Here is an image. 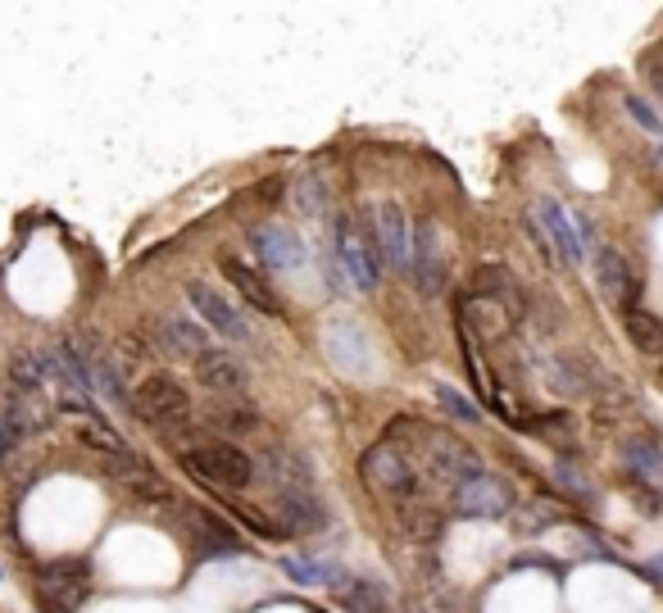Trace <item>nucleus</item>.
<instances>
[{
  "label": "nucleus",
  "instance_id": "5701e85b",
  "mask_svg": "<svg viewBox=\"0 0 663 613\" xmlns=\"http://www.w3.org/2000/svg\"><path fill=\"white\" fill-rule=\"evenodd\" d=\"M618 450H623L627 468H632L641 482H659L663 477V445L654 441V436L645 432H627L623 441H618Z\"/></svg>",
  "mask_w": 663,
  "mask_h": 613
},
{
  "label": "nucleus",
  "instance_id": "a878e982",
  "mask_svg": "<svg viewBox=\"0 0 663 613\" xmlns=\"http://www.w3.org/2000/svg\"><path fill=\"white\" fill-rule=\"evenodd\" d=\"M464 323H473V332H477V337L495 341V337H505L514 318H509L500 305H491V300L468 296V300H464Z\"/></svg>",
  "mask_w": 663,
  "mask_h": 613
},
{
  "label": "nucleus",
  "instance_id": "ddd939ff",
  "mask_svg": "<svg viewBox=\"0 0 663 613\" xmlns=\"http://www.w3.org/2000/svg\"><path fill=\"white\" fill-rule=\"evenodd\" d=\"M323 350L327 359L346 373H364L368 368V332L355 323V318H332L323 327Z\"/></svg>",
  "mask_w": 663,
  "mask_h": 613
},
{
  "label": "nucleus",
  "instance_id": "c9c22d12",
  "mask_svg": "<svg viewBox=\"0 0 663 613\" xmlns=\"http://www.w3.org/2000/svg\"><path fill=\"white\" fill-rule=\"evenodd\" d=\"M650 87H654V96L663 100V64H654V69H650Z\"/></svg>",
  "mask_w": 663,
  "mask_h": 613
},
{
  "label": "nucleus",
  "instance_id": "f257e3e1",
  "mask_svg": "<svg viewBox=\"0 0 663 613\" xmlns=\"http://www.w3.org/2000/svg\"><path fill=\"white\" fill-rule=\"evenodd\" d=\"M132 414H137L146 427H155V432L178 436V432H187V427H191L196 400H191V391L178 382V377L150 373L146 382L132 391Z\"/></svg>",
  "mask_w": 663,
  "mask_h": 613
},
{
  "label": "nucleus",
  "instance_id": "39448f33",
  "mask_svg": "<svg viewBox=\"0 0 663 613\" xmlns=\"http://www.w3.org/2000/svg\"><path fill=\"white\" fill-rule=\"evenodd\" d=\"M187 305L196 309V323H205L214 337H223V341H246L250 337L246 314H241V309L232 305L218 287H209V282H187Z\"/></svg>",
  "mask_w": 663,
  "mask_h": 613
},
{
  "label": "nucleus",
  "instance_id": "9b49d317",
  "mask_svg": "<svg viewBox=\"0 0 663 613\" xmlns=\"http://www.w3.org/2000/svg\"><path fill=\"white\" fill-rule=\"evenodd\" d=\"M536 228L545 232L550 250H555V255L564 259L568 268L582 264V232H577L573 214H568V209L559 205L555 196H541V205H536Z\"/></svg>",
  "mask_w": 663,
  "mask_h": 613
},
{
  "label": "nucleus",
  "instance_id": "2f4dec72",
  "mask_svg": "<svg viewBox=\"0 0 663 613\" xmlns=\"http://www.w3.org/2000/svg\"><path fill=\"white\" fill-rule=\"evenodd\" d=\"M436 405L446 409L455 423H477V418H482V414H477V409L464 400V391H455V386H446V382L436 386Z\"/></svg>",
  "mask_w": 663,
  "mask_h": 613
},
{
  "label": "nucleus",
  "instance_id": "e433bc0d",
  "mask_svg": "<svg viewBox=\"0 0 663 613\" xmlns=\"http://www.w3.org/2000/svg\"><path fill=\"white\" fill-rule=\"evenodd\" d=\"M654 568H663V554H659V559H654Z\"/></svg>",
  "mask_w": 663,
  "mask_h": 613
},
{
  "label": "nucleus",
  "instance_id": "4468645a",
  "mask_svg": "<svg viewBox=\"0 0 663 613\" xmlns=\"http://www.w3.org/2000/svg\"><path fill=\"white\" fill-rule=\"evenodd\" d=\"M150 332H155L159 355H169V359H187V364L200 355V350L209 346L205 327H200V323H191V318H182V314H164V318H155V323H150Z\"/></svg>",
  "mask_w": 663,
  "mask_h": 613
},
{
  "label": "nucleus",
  "instance_id": "423d86ee",
  "mask_svg": "<svg viewBox=\"0 0 663 613\" xmlns=\"http://www.w3.org/2000/svg\"><path fill=\"white\" fill-rule=\"evenodd\" d=\"M423 445H427V468H432V477L436 482H446L450 491H455L459 482H468V477L486 473L482 459H477L455 432H427Z\"/></svg>",
  "mask_w": 663,
  "mask_h": 613
},
{
  "label": "nucleus",
  "instance_id": "6e6552de",
  "mask_svg": "<svg viewBox=\"0 0 663 613\" xmlns=\"http://www.w3.org/2000/svg\"><path fill=\"white\" fill-rule=\"evenodd\" d=\"M409 277H414L418 296H441L446 291V259H441V232L432 218L414 228V255H409Z\"/></svg>",
  "mask_w": 663,
  "mask_h": 613
},
{
  "label": "nucleus",
  "instance_id": "412c9836",
  "mask_svg": "<svg viewBox=\"0 0 663 613\" xmlns=\"http://www.w3.org/2000/svg\"><path fill=\"white\" fill-rule=\"evenodd\" d=\"M473 296H482V300H491V305H500L509 318L523 314V291H518L514 273H509V268H500V264L477 268V277H473Z\"/></svg>",
  "mask_w": 663,
  "mask_h": 613
},
{
  "label": "nucleus",
  "instance_id": "6ab92c4d",
  "mask_svg": "<svg viewBox=\"0 0 663 613\" xmlns=\"http://www.w3.org/2000/svg\"><path fill=\"white\" fill-rule=\"evenodd\" d=\"M273 514L282 518V527L287 532H323L327 527V505L318 500L314 491H278V500H273Z\"/></svg>",
  "mask_w": 663,
  "mask_h": 613
},
{
  "label": "nucleus",
  "instance_id": "2eb2a0df",
  "mask_svg": "<svg viewBox=\"0 0 663 613\" xmlns=\"http://www.w3.org/2000/svg\"><path fill=\"white\" fill-rule=\"evenodd\" d=\"M595 287H600V296L609 305L636 309V282H632V268H627L623 250H614V246L595 250Z\"/></svg>",
  "mask_w": 663,
  "mask_h": 613
},
{
  "label": "nucleus",
  "instance_id": "7ed1b4c3",
  "mask_svg": "<svg viewBox=\"0 0 663 613\" xmlns=\"http://www.w3.org/2000/svg\"><path fill=\"white\" fill-rule=\"evenodd\" d=\"M359 477L373 495H391V500H414L418 495V473L391 441H377L359 455Z\"/></svg>",
  "mask_w": 663,
  "mask_h": 613
},
{
  "label": "nucleus",
  "instance_id": "72a5a7b5",
  "mask_svg": "<svg viewBox=\"0 0 663 613\" xmlns=\"http://www.w3.org/2000/svg\"><path fill=\"white\" fill-rule=\"evenodd\" d=\"M623 109H627V114H632L636 123H641L645 132H650V137H659V141H663V114H659V109L650 105V100H641V96H627V100H623Z\"/></svg>",
  "mask_w": 663,
  "mask_h": 613
},
{
  "label": "nucleus",
  "instance_id": "bb28decb",
  "mask_svg": "<svg viewBox=\"0 0 663 613\" xmlns=\"http://www.w3.org/2000/svg\"><path fill=\"white\" fill-rule=\"evenodd\" d=\"M337 595L350 604L355 613H391V600H386V591L382 586H373V582H346L341 577L337 582Z\"/></svg>",
  "mask_w": 663,
  "mask_h": 613
},
{
  "label": "nucleus",
  "instance_id": "4c0bfd02",
  "mask_svg": "<svg viewBox=\"0 0 663 613\" xmlns=\"http://www.w3.org/2000/svg\"><path fill=\"white\" fill-rule=\"evenodd\" d=\"M659 377H663V368H659Z\"/></svg>",
  "mask_w": 663,
  "mask_h": 613
},
{
  "label": "nucleus",
  "instance_id": "cd10ccee",
  "mask_svg": "<svg viewBox=\"0 0 663 613\" xmlns=\"http://www.w3.org/2000/svg\"><path fill=\"white\" fill-rule=\"evenodd\" d=\"M291 200H296V209L309 218V223H318V218L327 214V187L318 173H300L296 187H291Z\"/></svg>",
  "mask_w": 663,
  "mask_h": 613
},
{
  "label": "nucleus",
  "instance_id": "f03ea898",
  "mask_svg": "<svg viewBox=\"0 0 663 613\" xmlns=\"http://www.w3.org/2000/svg\"><path fill=\"white\" fill-rule=\"evenodd\" d=\"M182 468L191 477L209 486H223V491H246L255 482V459L232 441H196L182 450Z\"/></svg>",
  "mask_w": 663,
  "mask_h": 613
},
{
  "label": "nucleus",
  "instance_id": "473e14b6",
  "mask_svg": "<svg viewBox=\"0 0 663 613\" xmlns=\"http://www.w3.org/2000/svg\"><path fill=\"white\" fill-rule=\"evenodd\" d=\"M555 482H559V491H568L573 500H582V505H591V500H595V491H591V482L582 477V468L555 464Z\"/></svg>",
  "mask_w": 663,
  "mask_h": 613
},
{
  "label": "nucleus",
  "instance_id": "c85d7f7f",
  "mask_svg": "<svg viewBox=\"0 0 663 613\" xmlns=\"http://www.w3.org/2000/svg\"><path fill=\"white\" fill-rule=\"evenodd\" d=\"M527 436H541V441H573V418L564 409H550V414H532L523 418Z\"/></svg>",
  "mask_w": 663,
  "mask_h": 613
},
{
  "label": "nucleus",
  "instance_id": "20e7f679",
  "mask_svg": "<svg viewBox=\"0 0 663 613\" xmlns=\"http://www.w3.org/2000/svg\"><path fill=\"white\" fill-rule=\"evenodd\" d=\"M514 505L518 495L500 473H477L450 491V514L455 518H505Z\"/></svg>",
  "mask_w": 663,
  "mask_h": 613
},
{
  "label": "nucleus",
  "instance_id": "0eeeda50",
  "mask_svg": "<svg viewBox=\"0 0 663 613\" xmlns=\"http://www.w3.org/2000/svg\"><path fill=\"white\" fill-rule=\"evenodd\" d=\"M368 232H373V246H377V259H382L391 273L409 277V255H414V237H409V218L400 205H382L373 209V223H368Z\"/></svg>",
  "mask_w": 663,
  "mask_h": 613
},
{
  "label": "nucleus",
  "instance_id": "f3484780",
  "mask_svg": "<svg viewBox=\"0 0 663 613\" xmlns=\"http://www.w3.org/2000/svg\"><path fill=\"white\" fill-rule=\"evenodd\" d=\"M87 595V568L82 564H55L41 577V600L50 613H73L78 600Z\"/></svg>",
  "mask_w": 663,
  "mask_h": 613
},
{
  "label": "nucleus",
  "instance_id": "b1692460",
  "mask_svg": "<svg viewBox=\"0 0 663 613\" xmlns=\"http://www.w3.org/2000/svg\"><path fill=\"white\" fill-rule=\"evenodd\" d=\"M10 382L14 396H32L37 400L50 382V355H37V350H23V355L10 359Z\"/></svg>",
  "mask_w": 663,
  "mask_h": 613
},
{
  "label": "nucleus",
  "instance_id": "7c9ffc66",
  "mask_svg": "<svg viewBox=\"0 0 663 613\" xmlns=\"http://www.w3.org/2000/svg\"><path fill=\"white\" fill-rule=\"evenodd\" d=\"M282 568H287V577L296 586H323V582H332V568L327 564H318V559H282Z\"/></svg>",
  "mask_w": 663,
  "mask_h": 613
},
{
  "label": "nucleus",
  "instance_id": "c756f323",
  "mask_svg": "<svg viewBox=\"0 0 663 613\" xmlns=\"http://www.w3.org/2000/svg\"><path fill=\"white\" fill-rule=\"evenodd\" d=\"M187 523L196 527V532L205 536L214 550H241V545H237V532H232V527H223L214 514H205V509H187Z\"/></svg>",
  "mask_w": 663,
  "mask_h": 613
},
{
  "label": "nucleus",
  "instance_id": "aec40b11",
  "mask_svg": "<svg viewBox=\"0 0 663 613\" xmlns=\"http://www.w3.org/2000/svg\"><path fill=\"white\" fill-rule=\"evenodd\" d=\"M259 464H264V477L278 491H309V459L296 455L291 445H264Z\"/></svg>",
  "mask_w": 663,
  "mask_h": 613
},
{
  "label": "nucleus",
  "instance_id": "1a4fd4ad",
  "mask_svg": "<svg viewBox=\"0 0 663 613\" xmlns=\"http://www.w3.org/2000/svg\"><path fill=\"white\" fill-rule=\"evenodd\" d=\"M332 241H337V259H341V268L350 273V282H355L359 291H373L377 287V246H373V232H368V237H359V232L350 228V218H337V232H332Z\"/></svg>",
  "mask_w": 663,
  "mask_h": 613
},
{
  "label": "nucleus",
  "instance_id": "f8f14e48",
  "mask_svg": "<svg viewBox=\"0 0 663 613\" xmlns=\"http://www.w3.org/2000/svg\"><path fill=\"white\" fill-rule=\"evenodd\" d=\"M250 246H255L259 264H268L273 273H291V268L305 264L300 237L291 228H282V223H259V228L250 232Z\"/></svg>",
  "mask_w": 663,
  "mask_h": 613
},
{
  "label": "nucleus",
  "instance_id": "393cba45",
  "mask_svg": "<svg viewBox=\"0 0 663 613\" xmlns=\"http://www.w3.org/2000/svg\"><path fill=\"white\" fill-rule=\"evenodd\" d=\"M623 332L641 355H663V318L650 309H623Z\"/></svg>",
  "mask_w": 663,
  "mask_h": 613
},
{
  "label": "nucleus",
  "instance_id": "dca6fc26",
  "mask_svg": "<svg viewBox=\"0 0 663 613\" xmlns=\"http://www.w3.org/2000/svg\"><path fill=\"white\" fill-rule=\"evenodd\" d=\"M205 423L214 432H223V441L232 436H255L259 432V409L246 396H209L205 400Z\"/></svg>",
  "mask_w": 663,
  "mask_h": 613
},
{
  "label": "nucleus",
  "instance_id": "4be33fe9",
  "mask_svg": "<svg viewBox=\"0 0 663 613\" xmlns=\"http://www.w3.org/2000/svg\"><path fill=\"white\" fill-rule=\"evenodd\" d=\"M32 427H37V418H32V409H28V396H10L0 405V464L28 441Z\"/></svg>",
  "mask_w": 663,
  "mask_h": 613
},
{
  "label": "nucleus",
  "instance_id": "9d476101",
  "mask_svg": "<svg viewBox=\"0 0 663 613\" xmlns=\"http://www.w3.org/2000/svg\"><path fill=\"white\" fill-rule=\"evenodd\" d=\"M191 368H196L200 386L205 391H214V396H241L250 382L246 364H241L232 350H218V346H205L196 359H191Z\"/></svg>",
  "mask_w": 663,
  "mask_h": 613
},
{
  "label": "nucleus",
  "instance_id": "f704fd0d",
  "mask_svg": "<svg viewBox=\"0 0 663 613\" xmlns=\"http://www.w3.org/2000/svg\"><path fill=\"white\" fill-rule=\"evenodd\" d=\"M409 532H414V541H436V532H441V518L427 514V509H418V514H409Z\"/></svg>",
  "mask_w": 663,
  "mask_h": 613
},
{
  "label": "nucleus",
  "instance_id": "a211bd4d",
  "mask_svg": "<svg viewBox=\"0 0 663 613\" xmlns=\"http://www.w3.org/2000/svg\"><path fill=\"white\" fill-rule=\"evenodd\" d=\"M218 268H223V277H228L232 287H237V296H241V300H250V305H255V309H264V314H273V318L282 314L278 291L268 287V282H264V273H255V268H250L246 259L223 255V259H218Z\"/></svg>",
  "mask_w": 663,
  "mask_h": 613
}]
</instances>
